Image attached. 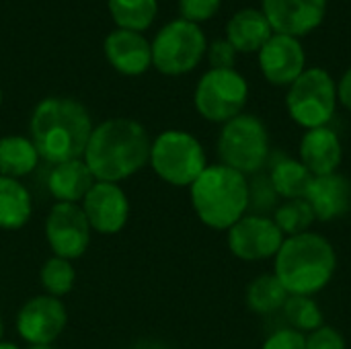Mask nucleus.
<instances>
[{
	"instance_id": "nucleus-1",
	"label": "nucleus",
	"mask_w": 351,
	"mask_h": 349,
	"mask_svg": "<svg viewBox=\"0 0 351 349\" xmlns=\"http://www.w3.org/2000/svg\"><path fill=\"white\" fill-rule=\"evenodd\" d=\"M150 148L152 140L142 123L113 117L93 128L82 158L97 181L117 183L150 163Z\"/></svg>"
},
{
	"instance_id": "nucleus-2",
	"label": "nucleus",
	"mask_w": 351,
	"mask_h": 349,
	"mask_svg": "<svg viewBox=\"0 0 351 349\" xmlns=\"http://www.w3.org/2000/svg\"><path fill=\"white\" fill-rule=\"evenodd\" d=\"M29 134L39 158L58 165L84 156L93 119L76 99L49 97L33 109Z\"/></svg>"
},
{
	"instance_id": "nucleus-3",
	"label": "nucleus",
	"mask_w": 351,
	"mask_h": 349,
	"mask_svg": "<svg viewBox=\"0 0 351 349\" xmlns=\"http://www.w3.org/2000/svg\"><path fill=\"white\" fill-rule=\"evenodd\" d=\"M337 272L335 247L319 232L286 237L274 257V274L288 294L315 296L329 286Z\"/></svg>"
},
{
	"instance_id": "nucleus-4",
	"label": "nucleus",
	"mask_w": 351,
	"mask_h": 349,
	"mask_svg": "<svg viewBox=\"0 0 351 349\" xmlns=\"http://www.w3.org/2000/svg\"><path fill=\"white\" fill-rule=\"evenodd\" d=\"M191 206L197 218L214 230H228L251 206L247 177L222 163L208 165L189 187Z\"/></svg>"
},
{
	"instance_id": "nucleus-5",
	"label": "nucleus",
	"mask_w": 351,
	"mask_h": 349,
	"mask_svg": "<svg viewBox=\"0 0 351 349\" xmlns=\"http://www.w3.org/2000/svg\"><path fill=\"white\" fill-rule=\"evenodd\" d=\"M220 163L247 175H253L269 160V132L253 113H241L222 123L216 144Z\"/></svg>"
},
{
	"instance_id": "nucleus-6",
	"label": "nucleus",
	"mask_w": 351,
	"mask_h": 349,
	"mask_svg": "<svg viewBox=\"0 0 351 349\" xmlns=\"http://www.w3.org/2000/svg\"><path fill=\"white\" fill-rule=\"evenodd\" d=\"M337 105V82L325 68H306L286 93L288 115L302 130L329 125Z\"/></svg>"
},
{
	"instance_id": "nucleus-7",
	"label": "nucleus",
	"mask_w": 351,
	"mask_h": 349,
	"mask_svg": "<svg viewBox=\"0 0 351 349\" xmlns=\"http://www.w3.org/2000/svg\"><path fill=\"white\" fill-rule=\"evenodd\" d=\"M150 167L173 187H191L208 167L202 142L183 130H167L152 140Z\"/></svg>"
},
{
	"instance_id": "nucleus-8",
	"label": "nucleus",
	"mask_w": 351,
	"mask_h": 349,
	"mask_svg": "<svg viewBox=\"0 0 351 349\" xmlns=\"http://www.w3.org/2000/svg\"><path fill=\"white\" fill-rule=\"evenodd\" d=\"M152 66L165 76H183L197 68L208 49L206 33L199 25L183 19L167 23L150 41Z\"/></svg>"
},
{
	"instance_id": "nucleus-9",
	"label": "nucleus",
	"mask_w": 351,
	"mask_h": 349,
	"mask_svg": "<svg viewBox=\"0 0 351 349\" xmlns=\"http://www.w3.org/2000/svg\"><path fill=\"white\" fill-rule=\"evenodd\" d=\"M249 101V82L234 70L210 68L197 82L193 103L197 113L212 123H226L241 115Z\"/></svg>"
},
{
	"instance_id": "nucleus-10",
	"label": "nucleus",
	"mask_w": 351,
	"mask_h": 349,
	"mask_svg": "<svg viewBox=\"0 0 351 349\" xmlns=\"http://www.w3.org/2000/svg\"><path fill=\"white\" fill-rule=\"evenodd\" d=\"M226 232L228 249L241 261L274 259L286 239L274 218L261 214H245Z\"/></svg>"
},
{
	"instance_id": "nucleus-11",
	"label": "nucleus",
	"mask_w": 351,
	"mask_h": 349,
	"mask_svg": "<svg viewBox=\"0 0 351 349\" xmlns=\"http://www.w3.org/2000/svg\"><path fill=\"white\" fill-rule=\"evenodd\" d=\"M45 239L53 257L78 259L90 243V224L78 204L56 202L45 218Z\"/></svg>"
},
{
	"instance_id": "nucleus-12",
	"label": "nucleus",
	"mask_w": 351,
	"mask_h": 349,
	"mask_svg": "<svg viewBox=\"0 0 351 349\" xmlns=\"http://www.w3.org/2000/svg\"><path fill=\"white\" fill-rule=\"evenodd\" d=\"M259 70L274 86H290L306 70V49L298 37L274 33L257 51Z\"/></svg>"
},
{
	"instance_id": "nucleus-13",
	"label": "nucleus",
	"mask_w": 351,
	"mask_h": 349,
	"mask_svg": "<svg viewBox=\"0 0 351 349\" xmlns=\"http://www.w3.org/2000/svg\"><path fill=\"white\" fill-rule=\"evenodd\" d=\"M327 4L329 0H261V12L274 33L300 39L323 25Z\"/></svg>"
},
{
	"instance_id": "nucleus-14",
	"label": "nucleus",
	"mask_w": 351,
	"mask_h": 349,
	"mask_svg": "<svg viewBox=\"0 0 351 349\" xmlns=\"http://www.w3.org/2000/svg\"><path fill=\"white\" fill-rule=\"evenodd\" d=\"M68 313L60 298L35 296L23 304L16 317V331L29 346L51 344L66 327Z\"/></svg>"
},
{
	"instance_id": "nucleus-15",
	"label": "nucleus",
	"mask_w": 351,
	"mask_h": 349,
	"mask_svg": "<svg viewBox=\"0 0 351 349\" xmlns=\"http://www.w3.org/2000/svg\"><path fill=\"white\" fill-rule=\"evenodd\" d=\"M82 212L90 224V230L115 234L130 218V202L117 183L97 181L82 200Z\"/></svg>"
},
{
	"instance_id": "nucleus-16",
	"label": "nucleus",
	"mask_w": 351,
	"mask_h": 349,
	"mask_svg": "<svg viewBox=\"0 0 351 349\" xmlns=\"http://www.w3.org/2000/svg\"><path fill=\"white\" fill-rule=\"evenodd\" d=\"M298 160L311 171L313 177L339 173L343 146L337 132L329 125L304 130L298 144Z\"/></svg>"
},
{
	"instance_id": "nucleus-17",
	"label": "nucleus",
	"mask_w": 351,
	"mask_h": 349,
	"mask_svg": "<svg viewBox=\"0 0 351 349\" xmlns=\"http://www.w3.org/2000/svg\"><path fill=\"white\" fill-rule=\"evenodd\" d=\"M105 58L119 74L140 76L152 66V47L142 33L115 29L105 39Z\"/></svg>"
},
{
	"instance_id": "nucleus-18",
	"label": "nucleus",
	"mask_w": 351,
	"mask_h": 349,
	"mask_svg": "<svg viewBox=\"0 0 351 349\" xmlns=\"http://www.w3.org/2000/svg\"><path fill=\"white\" fill-rule=\"evenodd\" d=\"M304 200L321 222H333L343 218L351 210V183L341 173L313 177Z\"/></svg>"
},
{
	"instance_id": "nucleus-19",
	"label": "nucleus",
	"mask_w": 351,
	"mask_h": 349,
	"mask_svg": "<svg viewBox=\"0 0 351 349\" xmlns=\"http://www.w3.org/2000/svg\"><path fill=\"white\" fill-rule=\"evenodd\" d=\"M97 183L84 158L58 163L51 167L47 177L49 193L62 204H78L86 197L90 187Z\"/></svg>"
},
{
	"instance_id": "nucleus-20",
	"label": "nucleus",
	"mask_w": 351,
	"mask_h": 349,
	"mask_svg": "<svg viewBox=\"0 0 351 349\" xmlns=\"http://www.w3.org/2000/svg\"><path fill=\"white\" fill-rule=\"evenodd\" d=\"M271 35L261 8H241L226 23V39L239 53H257Z\"/></svg>"
},
{
	"instance_id": "nucleus-21",
	"label": "nucleus",
	"mask_w": 351,
	"mask_h": 349,
	"mask_svg": "<svg viewBox=\"0 0 351 349\" xmlns=\"http://www.w3.org/2000/svg\"><path fill=\"white\" fill-rule=\"evenodd\" d=\"M33 212V202L29 189L10 177L0 175V228L19 230L23 228Z\"/></svg>"
},
{
	"instance_id": "nucleus-22",
	"label": "nucleus",
	"mask_w": 351,
	"mask_h": 349,
	"mask_svg": "<svg viewBox=\"0 0 351 349\" xmlns=\"http://www.w3.org/2000/svg\"><path fill=\"white\" fill-rule=\"evenodd\" d=\"M313 181L311 171L292 156H280L271 165L269 185L271 191L282 200H298L306 195V189Z\"/></svg>"
},
{
	"instance_id": "nucleus-23",
	"label": "nucleus",
	"mask_w": 351,
	"mask_h": 349,
	"mask_svg": "<svg viewBox=\"0 0 351 349\" xmlns=\"http://www.w3.org/2000/svg\"><path fill=\"white\" fill-rule=\"evenodd\" d=\"M39 163V152L31 138L25 136H4L0 138V175L19 179L35 171Z\"/></svg>"
},
{
	"instance_id": "nucleus-24",
	"label": "nucleus",
	"mask_w": 351,
	"mask_h": 349,
	"mask_svg": "<svg viewBox=\"0 0 351 349\" xmlns=\"http://www.w3.org/2000/svg\"><path fill=\"white\" fill-rule=\"evenodd\" d=\"M288 292L282 286V282L276 278V274H263L255 278L247 288V306L255 315H271L284 309L288 300Z\"/></svg>"
},
{
	"instance_id": "nucleus-25",
	"label": "nucleus",
	"mask_w": 351,
	"mask_h": 349,
	"mask_svg": "<svg viewBox=\"0 0 351 349\" xmlns=\"http://www.w3.org/2000/svg\"><path fill=\"white\" fill-rule=\"evenodd\" d=\"M107 6L117 29L136 33L146 31L158 12V0H107Z\"/></svg>"
},
{
	"instance_id": "nucleus-26",
	"label": "nucleus",
	"mask_w": 351,
	"mask_h": 349,
	"mask_svg": "<svg viewBox=\"0 0 351 349\" xmlns=\"http://www.w3.org/2000/svg\"><path fill=\"white\" fill-rule=\"evenodd\" d=\"M284 319L288 323L290 329H296L304 335L317 331L319 327L325 325L323 321V311L319 306V302L313 296H298V294H290L284 309Z\"/></svg>"
},
{
	"instance_id": "nucleus-27",
	"label": "nucleus",
	"mask_w": 351,
	"mask_h": 349,
	"mask_svg": "<svg viewBox=\"0 0 351 349\" xmlns=\"http://www.w3.org/2000/svg\"><path fill=\"white\" fill-rule=\"evenodd\" d=\"M274 222L278 224V228L284 232V237H296L302 232H308L315 218L313 208L308 206V202L304 197L298 200H284L276 212H274Z\"/></svg>"
},
{
	"instance_id": "nucleus-28",
	"label": "nucleus",
	"mask_w": 351,
	"mask_h": 349,
	"mask_svg": "<svg viewBox=\"0 0 351 349\" xmlns=\"http://www.w3.org/2000/svg\"><path fill=\"white\" fill-rule=\"evenodd\" d=\"M74 282H76V272L68 259L51 257L43 263L41 286L49 296H53V298L66 296L74 288Z\"/></svg>"
},
{
	"instance_id": "nucleus-29",
	"label": "nucleus",
	"mask_w": 351,
	"mask_h": 349,
	"mask_svg": "<svg viewBox=\"0 0 351 349\" xmlns=\"http://www.w3.org/2000/svg\"><path fill=\"white\" fill-rule=\"evenodd\" d=\"M220 6H222V0H179L181 19L193 25L206 23L212 16H216Z\"/></svg>"
},
{
	"instance_id": "nucleus-30",
	"label": "nucleus",
	"mask_w": 351,
	"mask_h": 349,
	"mask_svg": "<svg viewBox=\"0 0 351 349\" xmlns=\"http://www.w3.org/2000/svg\"><path fill=\"white\" fill-rule=\"evenodd\" d=\"M237 49L230 45V41L224 37V39H214L212 43H208V49H206V56H208V62L212 68L216 70H228V68H234V62H237Z\"/></svg>"
},
{
	"instance_id": "nucleus-31",
	"label": "nucleus",
	"mask_w": 351,
	"mask_h": 349,
	"mask_svg": "<svg viewBox=\"0 0 351 349\" xmlns=\"http://www.w3.org/2000/svg\"><path fill=\"white\" fill-rule=\"evenodd\" d=\"M306 349H348V344L335 327L323 325L306 335Z\"/></svg>"
},
{
	"instance_id": "nucleus-32",
	"label": "nucleus",
	"mask_w": 351,
	"mask_h": 349,
	"mask_svg": "<svg viewBox=\"0 0 351 349\" xmlns=\"http://www.w3.org/2000/svg\"><path fill=\"white\" fill-rule=\"evenodd\" d=\"M261 349H306V335L296 329L284 327L274 331L263 341Z\"/></svg>"
},
{
	"instance_id": "nucleus-33",
	"label": "nucleus",
	"mask_w": 351,
	"mask_h": 349,
	"mask_svg": "<svg viewBox=\"0 0 351 349\" xmlns=\"http://www.w3.org/2000/svg\"><path fill=\"white\" fill-rule=\"evenodd\" d=\"M337 101L351 113V66L341 74L337 82Z\"/></svg>"
},
{
	"instance_id": "nucleus-34",
	"label": "nucleus",
	"mask_w": 351,
	"mask_h": 349,
	"mask_svg": "<svg viewBox=\"0 0 351 349\" xmlns=\"http://www.w3.org/2000/svg\"><path fill=\"white\" fill-rule=\"evenodd\" d=\"M29 349H56L51 344H39V346H29Z\"/></svg>"
},
{
	"instance_id": "nucleus-35",
	"label": "nucleus",
	"mask_w": 351,
	"mask_h": 349,
	"mask_svg": "<svg viewBox=\"0 0 351 349\" xmlns=\"http://www.w3.org/2000/svg\"><path fill=\"white\" fill-rule=\"evenodd\" d=\"M0 349H19L14 344H4V341H0Z\"/></svg>"
},
{
	"instance_id": "nucleus-36",
	"label": "nucleus",
	"mask_w": 351,
	"mask_h": 349,
	"mask_svg": "<svg viewBox=\"0 0 351 349\" xmlns=\"http://www.w3.org/2000/svg\"><path fill=\"white\" fill-rule=\"evenodd\" d=\"M140 349H167V348H160V346H146V348H140Z\"/></svg>"
},
{
	"instance_id": "nucleus-37",
	"label": "nucleus",
	"mask_w": 351,
	"mask_h": 349,
	"mask_svg": "<svg viewBox=\"0 0 351 349\" xmlns=\"http://www.w3.org/2000/svg\"><path fill=\"white\" fill-rule=\"evenodd\" d=\"M2 333H4V325H2V319H0V339H2Z\"/></svg>"
},
{
	"instance_id": "nucleus-38",
	"label": "nucleus",
	"mask_w": 351,
	"mask_h": 349,
	"mask_svg": "<svg viewBox=\"0 0 351 349\" xmlns=\"http://www.w3.org/2000/svg\"><path fill=\"white\" fill-rule=\"evenodd\" d=\"M0 105H2V88H0Z\"/></svg>"
}]
</instances>
